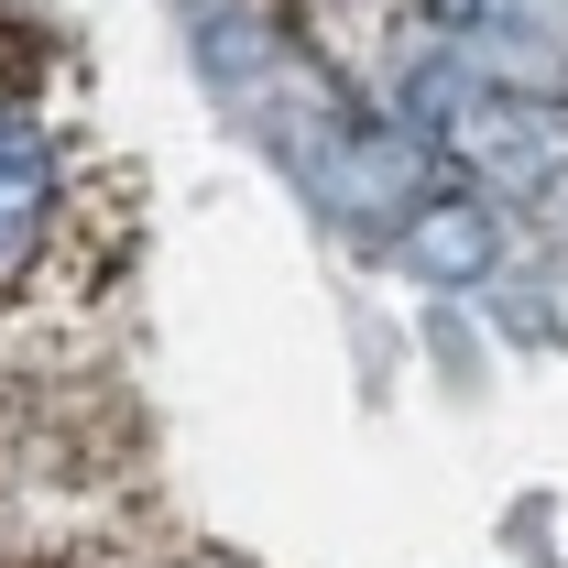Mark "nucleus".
Wrapping results in <instances>:
<instances>
[{"label": "nucleus", "instance_id": "obj_2", "mask_svg": "<svg viewBox=\"0 0 568 568\" xmlns=\"http://www.w3.org/2000/svg\"><path fill=\"white\" fill-rule=\"evenodd\" d=\"M44 209H55V153H44L33 121H11V110H0V274L44 241Z\"/></svg>", "mask_w": 568, "mask_h": 568}, {"label": "nucleus", "instance_id": "obj_1", "mask_svg": "<svg viewBox=\"0 0 568 568\" xmlns=\"http://www.w3.org/2000/svg\"><path fill=\"white\" fill-rule=\"evenodd\" d=\"M416 121H426V142H437L448 164H470V175H493V186H547L558 153H568L558 110L514 99V88L481 77V67H426L416 77Z\"/></svg>", "mask_w": 568, "mask_h": 568}, {"label": "nucleus", "instance_id": "obj_3", "mask_svg": "<svg viewBox=\"0 0 568 568\" xmlns=\"http://www.w3.org/2000/svg\"><path fill=\"white\" fill-rule=\"evenodd\" d=\"M405 263H416V274H470V263H493V219H470V209H437V219H416Z\"/></svg>", "mask_w": 568, "mask_h": 568}]
</instances>
